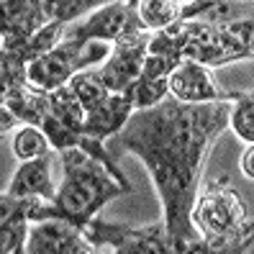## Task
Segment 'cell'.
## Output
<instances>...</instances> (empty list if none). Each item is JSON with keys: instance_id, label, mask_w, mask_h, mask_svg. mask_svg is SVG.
<instances>
[{"instance_id": "24", "label": "cell", "mask_w": 254, "mask_h": 254, "mask_svg": "<svg viewBox=\"0 0 254 254\" xmlns=\"http://www.w3.org/2000/svg\"><path fill=\"white\" fill-rule=\"evenodd\" d=\"M0 116H3V133H8V131H10L13 126L18 124V118L13 116L10 111H5V108H0Z\"/></svg>"}, {"instance_id": "18", "label": "cell", "mask_w": 254, "mask_h": 254, "mask_svg": "<svg viewBox=\"0 0 254 254\" xmlns=\"http://www.w3.org/2000/svg\"><path fill=\"white\" fill-rule=\"evenodd\" d=\"M229 128L242 141L254 144V93H247V90H234L231 93Z\"/></svg>"}, {"instance_id": "2", "label": "cell", "mask_w": 254, "mask_h": 254, "mask_svg": "<svg viewBox=\"0 0 254 254\" xmlns=\"http://www.w3.org/2000/svg\"><path fill=\"white\" fill-rule=\"evenodd\" d=\"M62 180L57 188V198L49 200H18L31 223L39 221H67L77 229H87L98 218L100 208L111 200L133 192V185L118 177L82 149L59 152Z\"/></svg>"}, {"instance_id": "22", "label": "cell", "mask_w": 254, "mask_h": 254, "mask_svg": "<svg viewBox=\"0 0 254 254\" xmlns=\"http://www.w3.org/2000/svg\"><path fill=\"white\" fill-rule=\"evenodd\" d=\"M226 28L242 41L247 54L254 57V18H234L231 23H226Z\"/></svg>"}, {"instance_id": "16", "label": "cell", "mask_w": 254, "mask_h": 254, "mask_svg": "<svg viewBox=\"0 0 254 254\" xmlns=\"http://www.w3.org/2000/svg\"><path fill=\"white\" fill-rule=\"evenodd\" d=\"M0 108L10 111L23 126L41 128L49 116V93H44L39 87H34L31 82H26V85L16 87V90L3 93V106Z\"/></svg>"}, {"instance_id": "11", "label": "cell", "mask_w": 254, "mask_h": 254, "mask_svg": "<svg viewBox=\"0 0 254 254\" xmlns=\"http://www.w3.org/2000/svg\"><path fill=\"white\" fill-rule=\"evenodd\" d=\"M170 98L188 103V106H203V103L231 98V90H223L208 67L183 59L170 77Z\"/></svg>"}, {"instance_id": "1", "label": "cell", "mask_w": 254, "mask_h": 254, "mask_svg": "<svg viewBox=\"0 0 254 254\" xmlns=\"http://www.w3.org/2000/svg\"><path fill=\"white\" fill-rule=\"evenodd\" d=\"M229 116L231 98L203 106L167 98L154 108L136 111L121 131V146L149 170L162 203V221L180 239L200 236L192 223L200 172L208 152L229 128Z\"/></svg>"}, {"instance_id": "8", "label": "cell", "mask_w": 254, "mask_h": 254, "mask_svg": "<svg viewBox=\"0 0 254 254\" xmlns=\"http://www.w3.org/2000/svg\"><path fill=\"white\" fill-rule=\"evenodd\" d=\"M149 39H152V31H141L113 44V52L106 59V64L98 67L100 80L111 93H128L133 82L141 77V69L149 57Z\"/></svg>"}, {"instance_id": "23", "label": "cell", "mask_w": 254, "mask_h": 254, "mask_svg": "<svg viewBox=\"0 0 254 254\" xmlns=\"http://www.w3.org/2000/svg\"><path fill=\"white\" fill-rule=\"evenodd\" d=\"M242 172L249 180H254V144H247L244 154H242Z\"/></svg>"}, {"instance_id": "7", "label": "cell", "mask_w": 254, "mask_h": 254, "mask_svg": "<svg viewBox=\"0 0 254 254\" xmlns=\"http://www.w3.org/2000/svg\"><path fill=\"white\" fill-rule=\"evenodd\" d=\"M41 131L52 141L54 152L77 149L85 136V108L72 93V87H59L49 93V116L44 121Z\"/></svg>"}, {"instance_id": "13", "label": "cell", "mask_w": 254, "mask_h": 254, "mask_svg": "<svg viewBox=\"0 0 254 254\" xmlns=\"http://www.w3.org/2000/svg\"><path fill=\"white\" fill-rule=\"evenodd\" d=\"M57 183L52 175V154L21 162L18 170L13 172V180L5 188V195L18 198V200H54L57 198Z\"/></svg>"}, {"instance_id": "4", "label": "cell", "mask_w": 254, "mask_h": 254, "mask_svg": "<svg viewBox=\"0 0 254 254\" xmlns=\"http://www.w3.org/2000/svg\"><path fill=\"white\" fill-rule=\"evenodd\" d=\"M167 31L172 34L183 59L198 62L208 69L239 62V59H249L242 41L229 31L226 23L213 26L208 21H180L170 26Z\"/></svg>"}, {"instance_id": "9", "label": "cell", "mask_w": 254, "mask_h": 254, "mask_svg": "<svg viewBox=\"0 0 254 254\" xmlns=\"http://www.w3.org/2000/svg\"><path fill=\"white\" fill-rule=\"evenodd\" d=\"M28 254H111V249L90 242L85 229L67 221H39L31 223Z\"/></svg>"}, {"instance_id": "21", "label": "cell", "mask_w": 254, "mask_h": 254, "mask_svg": "<svg viewBox=\"0 0 254 254\" xmlns=\"http://www.w3.org/2000/svg\"><path fill=\"white\" fill-rule=\"evenodd\" d=\"M41 5H44V13H47L49 21L69 26L72 21L85 16V13L98 10L103 3H98V0H52V3L49 0H41Z\"/></svg>"}, {"instance_id": "17", "label": "cell", "mask_w": 254, "mask_h": 254, "mask_svg": "<svg viewBox=\"0 0 254 254\" xmlns=\"http://www.w3.org/2000/svg\"><path fill=\"white\" fill-rule=\"evenodd\" d=\"M136 8L144 28L152 34L180 23V13H183V3H177V0H139Z\"/></svg>"}, {"instance_id": "12", "label": "cell", "mask_w": 254, "mask_h": 254, "mask_svg": "<svg viewBox=\"0 0 254 254\" xmlns=\"http://www.w3.org/2000/svg\"><path fill=\"white\" fill-rule=\"evenodd\" d=\"M177 59L170 57H159V54H149L146 64L141 69V77L133 82V87L128 90V98L133 103L136 111H146L159 106L162 100L170 98V77L177 69Z\"/></svg>"}, {"instance_id": "10", "label": "cell", "mask_w": 254, "mask_h": 254, "mask_svg": "<svg viewBox=\"0 0 254 254\" xmlns=\"http://www.w3.org/2000/svg\"><path fill=\"white\" fill-rule=\"evenodd\" d=\"M0 39L3 52H21L28 39L52 23L44 13L41 0H3L0 3Z\"/></svg>"}, {"instance_id": "19", "label": "cell", "mask_w": 254, "mask_h": 254, "mask_svg": "<svg viewBox=\"0 0 254 254\" xmlns=\"http://www.w3.org/2000/svg\"><path fill=\"white\" fill-rule=\"evenodd\" d=\"M10 149L21 162H31L52 154V141L47 139V133L36 126H21L10 139Z\"/></svg>"}, {"instance_id": "20", "label": "cell", "mask_w": 254, "mask_h": 254, "mask_svg": "<svg viewBox=\"0 0 254 254\" xmlns=\"http://www.w3.org/2000/svg\"><path fill=\"white\" fill-rule=\"evenodd\" d=\"M69 87H72V93L77 95V100L82 103L85 113L93 111L95 106H100V103L111 95V90L103 85L98 69H85V72H80V74H74L72 82H69Z\"/></svg>"}, {"instance_id": "15", "label": "cell", "mask_w": 254, "mask_h": 254, "mask_svg": "<svg viewBox=\"0 0 254 254\" xmlns=\"http://www.w3.org/2000/svg\"><path fill=\"white\" fill-rule=\"evenodd\" d=\"M31 221L16 198L0 195V254H28Z\"/></svg>"}, {"instance_id": "6", "label": "cell", "mask_w": 254, "mask_h": 254, "mask_svg": "<svg viewBox=\"0 0 254 254\" xmlns=\"http://www.w3.org/2000/svg\"><path fill=\"white\" fill-rule=\"evenodd\" d=\"M146 31L141 18H139V8L136 3H126V0H113V3H103L98 10H93L90 16L80 23H72L67 28L64 39L87 44V41H106L113 44L128 39L133 34Z\"/></svg>"}, {"instance_id": "3", "label": "cell", "mask_w": 254, "mask_h": 254, "mask_svg": "<svg viewBox=\"0 0 254 254\" xmlns=\"http://www.w3.org/2000/svg\"><path fill=\"white\" fill-rule=\"evenodd\" d=\"M90 242L108 247L111 254H244L254 244V221L226 239H180L162 218L146 226L103 221L100 216L85 229Z\"/></svg>"}, {"instance_id": "5", "label": "cell", "mask_w": 254, "mask_h": 254, "mask_svg": "<svg viewBox=\"0 0 254 254\" xmlns=\"http://www.w3.org/2000/svg\"><path fill=\"white\" fill-rule=\"evenodd\" d=\"M192 223L203 239H226L247 226V205L226 177L208 180L198 190Z\"/></svg>"}, {"instance_id": "14", "label": "cell", "mask_w": 254, "mask_h": 254, "mask_svg": "<svg viewBox=\"0 0 254 254\" xmlns=\"http://www.w3.org/2000/svg\"><path fill=\"white\" fill-rule=\"evenodd\" d=\"M136 108H133L128 93H111L100 106L85 113V136L103 144L113 133H121Z\"/></svg>"}]
</instances>
